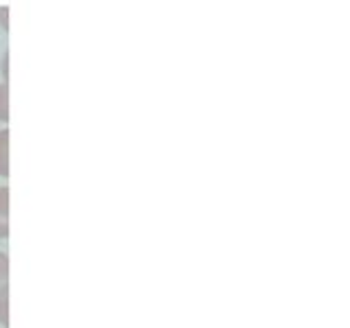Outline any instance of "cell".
I'll return each instance as SVG.
<instances>
[{"label": "cell", "instance_id": "cell-1", "mask_svg": "<svg viewBox=\"0 0 350 328\" xmlns=\"http://www.w3.org/2000/svg\"><path fill=\"white\" fill-rule=\"evenodd\" d=\"M9 236V189H0V238Z\"/></svg>", "mask_w": 350, "mask_h": 328}, {"label": "cell", "instance_id": "cell-2", "mask_svg": "<svg viewBox=\"0 0 350 328\" xmlns=\"http://www.w3.org/2000/svg\"><path fill=\"white\" fill-rule=\"evenodd\" d=\"M9 175V129H0V178Z\"/></svg>", "mask_w": 350, "mask_h": 328}, {"label": "cell", "instance_id": "cell-3", "mask_svg": "<svg viewBox=\"0 0 350 328\" xmlns=\"http://www.w3.org/2000/svg\"><path fill=\"white\" fill-rule=\"evenodd\" d=\"M9 284L0 291V324H3L5 328L9 326Z\"/></svg>", "mask_w": 350, "mask_h": 328}, {"label": "cell", "instance_id": "cell-4", "mask_svg": "<svg viewBox=\"0 0 350 328\" xmlns=\"http://www.w3.org/2000/svg\"><path fill=\"white\" fill-rule=\"evenodd\" d=\"M0 120H9V85L0 83Z\"/></svg>", "mask_w": 350, "mask_h": 328}, {"label": "cell", "instance_id": "cell-5", "mask_svg": "<svg viewBox=\"0 0 350 328\" xmlns=\"http://www.w3.org/2000/svg\"><path fill=\"white\" fill-rule=\"evenodd\" d=\"M7 278H9V258L0 251V291L7 287Z\"/></svg>", "mask_w": 350, "mask_h": 328}]
</instances>
